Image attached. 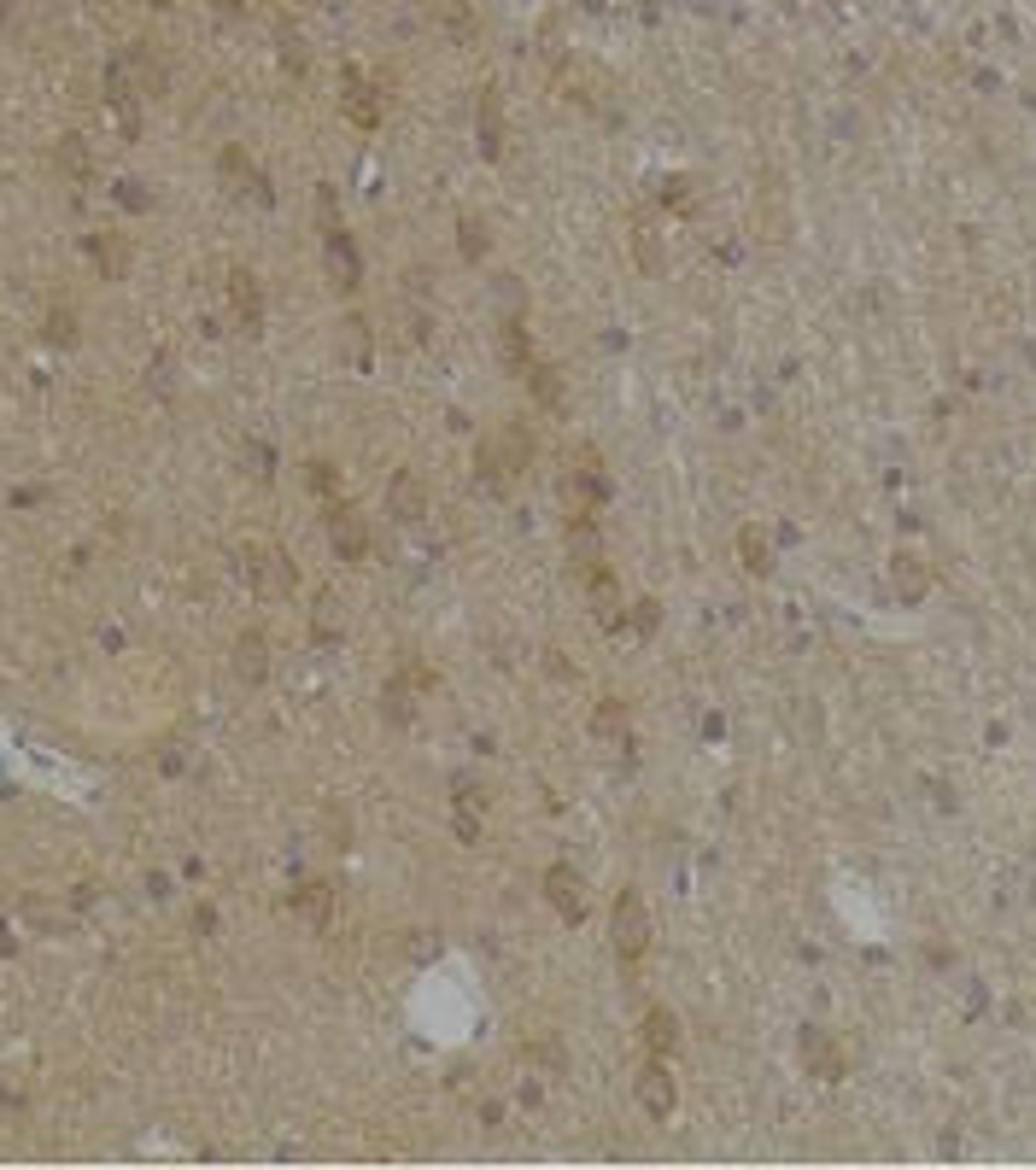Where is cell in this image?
Segmentation results:
<instances>
[{
  "label": "cell",
  "instance_id": "cell-1",
  "mask_svg": "<svg viewBox=\"0 0 1036 1170\" xmlns=\"http://www.w3.org/2000/svg\"><path fill=\"white\" fill-rule=\"evenodd\" d=\"M563 503H568V515H598L609 503V474H603V462L592 451H580L574 469L563 474Z\"/></svg>",
  "mask_w": 1036,
  "mask_h": 1170
},
{
  "label": "cell",
  "instance_id": "cell-2",
  "mask_svg": "<svg viewBox=\"0 0 1036 1170\" xmlns=\"http://www.w3.org/2000/svg\"><path fill=\"white\" fill-rule=\"evenodd\" d=\"M609 936H615V955H621L627 965L644 960V948H651V913H644L639 895H615V919H609Z\"/></svg>",
  "mask_w": 1036,
  "mask_h": 1170
},
{
  "label": "cell",
  "instance_id": "cell-3",
  "mask_svg": "<svg viewBox=\"0 0 1036 1170\" xmlns=\"http://www.w3.org/2000/svg\"><path fill=\"white\" fill-rule=\"evenodd\" d=\"M328 544H335L340 562H364L369 556V522L352 510V503H328Z\"/></svg>",
  "mask_w": 1036,
  "mask_h": 1170
},
{
  "label": "cell",
  "instance_id": "cell-4",
  "mask_svg": "<svg viewBox=\"0 0 1036 1170\" xmlns=\"http://www.w3.org/2000/svg\"><path fill=\"white\" fill-rule=\"evenodd\" d=\"M545 902H551L568 924H580V919H586V878L574 872V866L556 860L551 872H545Z\"/></svg>",
  "mask_w": 1036,
  "mask_h": 1170
},
{
  "label": "cell",
  "instance_id": "cell-5",
  "mask_svg": "<svg viewBox=\"0 0 1036 1170\" xmlns=\"http://www.w3.org/2000/svg\"><path fill=\"white\" fill-rule=\"evenodd\" d=\"M568 568L580 574H598L603 568V539H598V515H568Z\"/></svg>",
  "mask_w": 1036,
  "mask_h": 1170
},
{
  "label": "cell",
  "instance_id": "cell-6",
  "mask_svg": "<svg viewBox=\"0 0 1036 1170\" xmlns=\"http://www.w3.org/2000/svg\"><path fill=\"white\" fill-rule=\"evenodd\" d=\"M486 451H493L503 481H515V474H527V462H534V433H527L522 422H510L498 439H486Z\"/></svg>",
  "mask_w": 1036,
  "mask_h": 1170
},
{
  "label": "cell",
  "instance_id": "cell-7",
  "mask_svg": "<svg viewBox=\"0 0 1036 1170\" xmlns=\"http://www.w3.org/2000/svg\"><path fill=\"white\" fill-rule=\"evenodd\" d=\"M386 510H393V522H405V527L422 522V515H428V486L416 481L410 469H398L393 486H386Z\"/></svg>",
  "mask_w": 1036,
  "mask_h": 1170
},
{
  "label": "cell",
  "instance_id": "cell-8",
  "mask_svg": "<svg viewBox=\"0 0 1036 1170\" xmlns=\"http://www.w3.org/2000/svg\"><path fill=\"white\" fill-rule=\"evenodd\" d=\"M252 586L264 591V597H287V591L299 586V574H293V562H287L281 551H258L252 556Z\"/></svg>",
  "mask_w": 1036,
  "mask_h": 1170
},
{
  "label": "cell",
  "instance_id": "cell-9",
  "mask_svg": "<svg viewBox=\"0 0 1036 1170\" xmlns=\"http://www.w3.org/2000/svg\"><path fill=\"white\" fill-rule=\"evenodd\" d=\"M639 1106L651 1112V1118H668V1112H673V1077H668V1065H661V1060H651L639 1072Z\"/></svg>",
  "mask_w": 1036,
  "mask_h": 1170
},
{
  "label": "cell",
  "instance_id": "cell-10",
  "mask_svg": "<svg viewBox=\"0 0 1036 1170\" xmlns=\"http://www.w3.org/2000/svg\"><path fill=\"white\" fill-rule=\"evenodd\" d=\"M323 258H328V276H335V281L345 287V293H352V287L364 281V270H357V247H352V235H345V228H328Z\"/></svg>",
  "mask_w": 1036,
  "mask_h": 1170
},
{
  "label": "cell",
  "instance_id": "cell-11",
  "mask_svg": "<svg viewBox=\"0 0 1036 1170\" xmlns=\"http://www.w3.org/2000/svg\"><path fill=\"white\" fill-rule=\"evenodd\" d=\"M228 305H235L240 328H247V334H258V323H264V293H258V276L235 270V276H228Z\"/></svg>",
  "mask_w": 1036,
  "mask_h": 1170
},
{
  "label": "cell",
  "instance_id": "cell-12",
  "mask_svg": "<svg viewBox=\"0 0 1036 1170\" xmlns=\"http://www.w3.org/2000/svg\"><path fill=\"white\" fill-rule=\"evenodd\" d=\"M345 118H352L357 129H376L381 123V100L364 82V70H345Z\"/></svg>",
  "mask_w": 1036,
  "mask_h": 1170
},
{
  "label": "cell",
  "instance_id": "cell-13",
  "mask_svg": "<svg viewBox=\"0 0 1036 1170\" xmlns=\"http://www.w3.org/2000/svg\"><path fill=\"white\" fill-rule=\"evenodd\" d=\"M586 603H592V615L603 620V627H615L627 609H621V586H615V574L609 568H598V574H586Z\"/></svg>",
  "mask_w": 1036,
  "mask_h": 1170
},
{
  "label": "cell",
  "instance_id": "cell-14",
  "mask_svg": "<svg viewBox=\"0 0 1036 1170\" xmlns=\"http://www.w3.org/2000/svg\"><path fill=\"white\" fill-rule=\"evenodd\" d=\"M123 70H129V82H135V94H165V65L153 60V48L147 41H135V48L123 53Z\"/></svg>",
  "mask_w": 1036,
  "mask_h": 1170
},
{
  "label": "cell",
  "instance_id": "cell-15",
  "mask_svg": "<svg viewBox=\"0 0 1036 1170\" xmlns=\"http://www.w3.org/2000/svg\"><path fill=\"white\" fill-rule=\"evenodd\" d=\"M498 352H503V369H510V374H527V369H534V345H527L522 316H515V323H498Z\"/></svg>",
  "mask_w": 1036,
  "mask_h": 1170
},
{
  "label": "cell",
  "instance_id": "cell-16",
  "mask_svg": "<svg viewBox=\"0 0 1036 1170\" xmlns=\"http://www.w3.org/2000/svg\"><path fill=\"white\" fill-rule=\"evenodd\" d=\"M235 673L247 679V685H264L270 679V644L258 639V632H247V639L235 644Z\"/></svg>",
  "mask_w": 1036,
  "mask_h": 1170
},
{
  "label": "cell",
  "instance_id": "cell-17",
  "mask_svg": "<svg viewBox=\"0 0 1036 1170\" xmlns=\"http://www.w3.org/2000/svg\"><path fill=\"white\" fill-rule=\"evenodd\" d=\"M293 907L305 913L311 931H328V924H335V890H328V884H305V890L293 895Z\"/></svg>",
  "mask_w": 1036,
  "mask_h": 1170
},
{
  "label": "cell",
  "instance_id": "cell-18",
  "mask_svg": "<svg viewBox=\"0 0 1036 1170\" xmlns=\"http://www.w3.org/2000/svg\"><path fill=\"white\" fill-rule=\"evenodd\" d=\"M644 1048L656 1053V1060H668L673 1048H680V1024H673V1013H644Z\"/></svg>",
  "mask_w": 1036,
  "mask_h": 1170
},
{
  "label": "cell",
  "instance_id": "cell-19",
  "mask_svg": "<svg viewBox=\"0 0 1036 1170\" xmlns=\"http://www.w3.org/2000/svg\"><path fill=\"white\" fill-rule=\"evenodd\" d=\"M53 170H60V176H70V182H89V141H82V135H65L60 147H53Z\"/></svg>",
  "mask_w": 1036,
  "mask_h": 1170
},
{
  "label": "cell",
  "instance_id": "cell-20",
  "mask_svg": "<svg viewBox=\"0 0 1036 1170\" xmlns=\"http://www.w3.org/2000/svg\"><path fill=\"white\" fill-rule=\"evenodd\" d=\"M218 165H223V176H228V182H240V187H247V194H258V199H270V187H264V176H258V170L247 165V153H240V147H223V158H218Z\"/></svg>",
  "mask_w": 1036,
  "mask_h": 1170
},
{
  "label": "cell",
  "instance_id": "cell-21",
  "mask_svg": "<svg viewBox=\"0 0 1036 1170\" xmlns=\"http://www.w3.org/2000/svg\"><path fill=\"white\" fill-rule=\"evenodd\" d=\"M527 381H534V398L545 404V410H556V416L568 410V393H563V381H556L551 364H534V369H527Z\"/></svg>",
  "mask_w": 1036,
  "mask_h": 1170
},
{
  "label": "cell",
  "instance_id": "cell-22",
  "mask_svg": "<svg viewBox=\"0 0 1036 1170\" xmlns=\"http://www.w3.org/2000/svg\"><path fill=\"white\" fill-rule=\"evenodd\" d=\"M481 147H486V158L503 153V123H498V94L493 89H481Z\"/></svg>",
  "mask_w": 1036,
  "mask_h": 1170
},
{
  "label": "cell",
  "instance_id": "cell-23",
  "mask_svg": "<svg viewBox=\"0 0 1036 1170\" xmlns=\"http://www.w3.org/2000/svg\"><path fill=\"white\" fill-rule=\"evenodd\" d=\"M340 609H345V603L335 597V591H323V597H316V639H335V632H340V620H345Z\"/></svg>",
  "mask_w": 1036,
  "mask_h": 1170
},
{
  "label": "cell",
  "instance_id": "cell-24",
  "mask_svg": "<svg viewBox=\"0 0 1036 1170\" xmlns=\"http://www.w3.org/2000/svg\"><path fill=\"white\" fill-rule=\"evenodd\" d=\"M305 486H311L316 498H328V503H335V486H340L335 462H323V457H316V462H305Z\"/></svg>",
  "mask_w": 1036,
  "mask_h": 1170
},
{
  "label": "cell",
  "instance_id": "cell-25",
  "mask_svg": "<svg viewBox=\"0 0 1036 1170\" xmlns=\"http://www.w3.org/2000/svg\"><path fill=\"white\" fill-rule=\"evenodd\" d=\"M457 235H463L457 247H463L469 264H474V258H486V223H481V216H463V223H457Z\"/></svg>",
  "mask_w": 1036,
  "mask_h": 1170
},
{
  "label": "cell",
  "instance_id": "cell-26",
  "mask_svg": "<svg viewBox=\"0 0 1036 1170\" xmlns=\"http://www.w3.org/2000/svg\"><path fill=\"white\" fill-rule=\"evenodd\" d=\"M89 252H94V264L106 270V276H123V247H118V240L100 235V240H89Z\"/></svg>",
  "mask_w": 1036,
  "mask_h": 1170
},
{
  "label": "cell",
  "instance_id": "cell-27",
  "mask_svg": "<svg viewBox=\"0 0 1036 1170\" xmlns=\"http://www.w3.org/2000/svg\"><path fill=\"white\" fill-rule=\"evenodd\" d=\"M281 65L293 70V77H305V41H299V30H281Z\"/></svg>",
  "mask_w": 1036,
  "mask_h": 1170
},
{
  "label": "cell",
  "instance_id": "cell-28",
  "mask_svg": "<svg viewBox=\"0 0 1036 1170\" xmlns=\"http://www.w3.org/2000/svg\"><path fill=\"white\" fill-rule=\"evenodd\" d=\"M621 732H627V709L621 702H603L598 709V738H621Z\"/></svg>",
  "mask_w": 1036,
  "mask_h": 1170
},
{
  "label": "cell",
  "instance_id": "cell-29",
  "mask_svg": "<svg viewBox=\"0 0 1036 1170\" xmlns=\"http://www.w3.org/2000/svg\"><path fill=\"white\" fill-rule=\"evenodd\" d=\"M48 340H53V345H77V316H70V311H53V316H48Z\"/></svg>",
  "mask_w": 1036,
  "mask_h": 1170
},
{
  "label": "cell",
  "instance_id": "cell-30",
  "mask_svg": "<svg viewBox=\"0 0 1036 1170\" xmlns=\"http://www.w3.org/2000/svg\"><path fill=\"white\" fill-rule=\"evenodd\" d=\"M632 627H639V639H651V632L661 627V603H651V597L632 603Z\"/></svg>",
  "mask_w": 1036,
  "mask_h": 1170
},
{
  "label": "cell",
  "instance_id": "cell-31",
  "mask_svg": "<svg viewBox=\"0 0 1036 1170\" xmlns=\"http://www.w3.org/2000/svg\"><path fill=\"white\" fill-rule=\"evenodd\" d=\"M240 457L252 462V474H258V481H270V469H276V457H270V451H264V445H258V439H247V445H240Z\"/></svg>",
  "mask_w": 1036,
  "mask_h": 1170
},
{
  "label": "cell",
  "instance_id": "cell-32",
  "mask_svg": "<svg viewBox=\"0 0 1036 1170\" xmlns=\"http://www.w3.org/2000/svg\"><path fill=\"white\" fill-rule=\"evenodd\" d=\"M445 18H451V36H457V41H474V18H469L463 0H451V12H445Z\"/></svg>",
  "mask_w": 1036,
  "mask_h": 1170
},
{
  "label": "cell",
  "instance_id": "cell-33",
  "mask_svg": "<svg viewBox=\"0 0 1036 1170\" xmlns=\"http://www.w3.org/2000/svg\"><path fill=\"white\" fill-rule=\"evenodd\" d=\"M118 199H123L129 211H147V206H153V194H147L141 182H118Z\"/></svg>",
  "mask_w": 1036,
  "mask_h": 1170
},
{
  "label": "cell",
  "instance_id": "cell-34",
  "mask_svg": "<svg viewBox=\"0 0 1036 1170\" xmlns=\"http://www.w3.org/2000/svg\"><path fill=\"white\" fill-rule=\"evenodd\" d=\"M451 826H457V837H463V843H474V837H481V819L469 814V802L457 807V819H451Z\"/></svg>",
  "mask_w": 1036,
  "mask_h": 1170
},
{
  "label": "cell",
  "instance_id": "cell-35",
  "mask_svg": "<svg viewBox=\"0 0 1036 1170\" xmlns=\"http://www.w3.org/2000/svg\"><path fill=\"white\" fill-rule=\"evenodd\" d=\"M744 568H768V551H761V539H750V533H744Z\"/></svg>",
  "mask_w": 1036,
  "mask_h": 1170
},
{
  "label": "cell",
  "instance_id": "cell-36",
  "mask_svg": "<svg viewBox=\"0 0 1036 1170\" xmlns=\"http://www.w3.org/2000/svg\"><path fill=\"white\" fill-rule=\"evenodd\" d=\"M240 6H247V0H218V12H223V18H235Z\"/></svg>",
  "mask_w": 1036,
  "mask_h": 1170
},
{
  "label": "cell",
  "instance_id": "cell-37",
  "mask_svg": "<svg viewBox=\"0 0 1036 1170\" xmlns=\"http://www.w3.org/2000/svg\"><path fill=\"white\" fill-rule=\"evenodd\" d=\"M147 6H170V0H147Z\"/></svg>",
  "mask_w": 1036,
  "mask_h": 1170
}]
</instances>
